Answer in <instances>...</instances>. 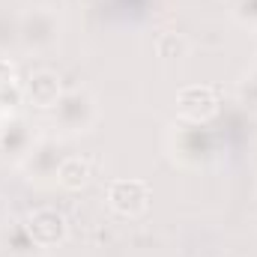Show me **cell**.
Here are the masks:
<instances>
[{"label":"cell","instance_id":"9c48e42d","mask_svg":"<svg viewBox=\"0 0 257 257\" xmlns=\"http://www.w3.org/2000/svg\"><path fill=\"white\" fill-rule=\"evenodd\" d=\"M27 230L33 233V239L42 245V248H54L66 239V218L57 212V209H36L30 212L27 218Z\"/></svg>","mask_w":257,"mask_h":257},{"label":"cell","instance_id":"8992f818","mask_svg":"<svg viewBox=\"0 0 257 257\" xmlns=\"http://www.w3.org/2000/svg\"><path fill=\"white\" fill-rule=\"evenodd\" d=\"M108 206L120 215H141L150 206V186L144 180H114L108 186Z\"/></svg>","mask_w":257,"mask_h":257},{"label":"cell","instance_id":"9a60e30c","mask_svg":"<svg viewBox=\"0 0 257 257\" xmlns=\"http://www.w3.org/2000/svg\"><path fill=\"white\" fill-rule=\"evenodd\" d=\"M251 165H254V171H257V147H254V153H251Z\"/></svg>","mask_w":257,"mask_h":257},{"label":"cell","instance_id":"30bf717a","mask_svg":"<svg viewBox=\"0 0 257 257\" xmlns=\"http://www.w3.org/2000/svg\"><path fill=\"white\" fill-rule=\"evenodd\" d=\"M24 96H27L30 105L51 111V108L57 105V99L63 96V87H60L57 72H51V69H36V72L27 78V84H24Z\"/></svg>","mask_w":257,"mask_h":257},{"label":"cell","instance_id":"7a4b0ae2","mask_svg":"<svg viewBox=\"0 0 257 257\" xmlns=\"http://www.w3.org/2000/svg\"><path fill=\"white\" fill-rule=\"evenodd\" d=\"M51 120H54V126L60 128L63 135H84L99 120V102L84 87L63 90V96L51 108Z\"/></svg>","mask_w":257,"mask_h":257},{"label":"cell","instance_id":"ba28073f","mask_svg":"<svg viewBox=\"0 0 257 257\" xmlns=\"http://www.w3.org/2000/svg\"><path fill=\"white\" fill-rule=\"evenodd\" d=\"M45 248L33 239L24 218H6L0 224V257H42Z\"/></svg>","mask_w":257,"mask_h":257},{"label":"cell","instance_id":"5bb4252c","mask_svg":"<svg viewBox=\"0 0 257 257\" xmlns=\"http://www.w3.org/2000/svg\"><path fill=\"white\" fill-rule=\"evenodd\" d=\"M12 81H15V72H12V66L0 57V87H6V84H12Z\"/></svg>","mask_w":257,"mask_h":257},{"label":"cell","instance_id":"8fae6325","mask_svg":"<svg viewBox=\"0 0 257 257\" xmlns=\"http://www.w3.org/2000/svg\"><path fill=\"white\" fill-rule=\"evenodd\" d=\"M87 180H90V165L81 156H66L60 165V174H57V183L66 189H81Z\"/></svg>","mask_w":257,"mask_h":257},{"label":"cell","instance_id":"6da1fadb","mask_svg":"<svg viewBox=\"0 0 257 257\" xmlns=\"http://www.w3.org/2000/svg\"><path fill=\"white\" fill-rule=\"evenodd\" d=\"M60 30H63V21L57 15V9L51 6H30L18 15V24H15V36L21 42L24 51H51L57 42H60Z\"/></svg>","mask_w":257,"mask_h":257},{"label":"cell","instance_id":"4fadbf2b","mask_svg":"<svg viewBox=\"0 0 257 257\" xmlns=\"http://www.w3.org/2000/svg\"><path fill=\"white\" fill-rule=\"evenodd\" d=\"M239 96H242V102H245L251 111H257V69H251V72L242 75V81H239Z\"/></svg>","mask_w":257,"mask_h":257},{"label":"cell","instance_id":"277c9868","mask_svg":"<svg viewBox=\"0 0 257 257\" xmlns=\"http://www.w3.org/2000/svg\"><path fill=\"white\" fill-rule=\"evenodd\" d=\"M63 159H66V153L57 138H39L30 147V153L21 159V171L27 174V180L48 183V180H57Z\"/></svg>","mask_w":257,"mask_h":257},{"label":"cell","instance_id":"7c38bea8","mask_svg":"<svg viewBox=\"0 0 257 257\" xmlns=\"http://www.w3.org/2000/svg\"><path fill=\"white\" fill-rule=\"evenodd\" d=\"M230 15L242 27L257 30V0H230Z\"/></svg>","mask_w":257,"mask_h":257},{"label":"cell","instance_id":"52a82bcc","mask_svg":"<svg viewBox=\"0 0 257 257\" xmlns=\"http://www.w3.org/2000/svg\"><path fill=\"white\" fill-rule=\"evenodd\" d=\"M36 132L24 117H3L0 120V156L12 159L21 165V159L30 153V147L36 144Z\"/></svg>","mask_w":257,"mask_h":257},{"label":"cell","instance_id":"5b68a950","mask_svg":"<svg viewBox=\"0 0 257 257\" xmlns=\"http://www.w3.org/2000/svg\"><path fill=\"white\" fill-rule=\"evenodd\" d=\"M177 111L189 123H209L218 114V93H215V87H206V84L186 87L177 96Z\"/></svg>","mask_w":257,"mask_h":257},{"label":"cell","instance_id":"3957f363","mask_svg":"<svg viewBox=\"0 0 257 257\" xmlns=\"http://www.w3.org/2000/svg\"><path fill=\"white\" fill-rule=\"evenodd\" d=\"M168 150L171 156L186 165V168H197L206 165L215 156V135L206 123H189L183 120L180 126H174L171 138H168Z\"/></svg>","mask_w":257,"mask_h":257}]
</instances>
